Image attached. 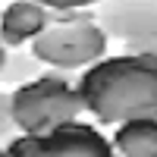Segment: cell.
I'll return each mask as SVG.
<instances>
[{
  "instance_id": "obj_1",
  "label": "cell",
  "mask_w": 157,
  "mask_h": 157,
  "mask_svg": "<svg viewBox=\"0 0 157 157\" xmlns=\"http://www.w3.org/2000/svg\"><path fill=\"white\" fill-rule=\"evenodd\" d=\"M75 91L85 110L104 126L135 116H157V57L129 50L101 57L85 66Z\"/></svg>"
},
{
  "instance_id": "obj_2",
  "label": "cell",
  "mask_w": 157,
  "mask_h": 157,
  "mask_svg": "<svg viewBox=\"0 0 157 157\" xmlns=\"http://www.w3.org/2000/svg\"><path fill=\"white\" fill-rule=\"evenodd\" d=\"M107 32L98 25L94 13L78 10H50V22L38 32L29 47L32 54L54 69H85L88 63L107 54Z\"/></svg>"
},
{
  "instance_id": "obj_3",
  "label": "cell",
  "mask_w": 157,
  "mask_h": 157,
  "mask_svg": "<svg viewBox=\"0 0 157 157\" xmlns=\"http://www.w3.org/2000/svg\"><path fill=\"white\" fill-rule=\"evenodd\" d=\"M10 110L19 132H47L66 120H78L85 113V104L69 82V69L50 66L44 75L29 78L16 85V91H10Z\"/></svg>"
},
{
  "instance_id": "obj_4",
  "label": "cell",
  "mask_w": 157,
  "mask_h": 157,
  "mask_svg": "<svg viewBox=\"0 0 157 157\" xmlns=\"http://www.w3.org/2000/svg\"><path fill=\"white\" fill-rule=\"evenodd\" d=\"M3 151L10 157H110L113 145L94 126L66 120L47 132H16Z\"/></svg>"
},
{
  "instance_id": "obj_5",
  "label": "cell",
  "mask_w": 157,
  "mask_h": 157,
  "mask_svg": "<svg viewBox=\"0 0 157 157\" xmlns=\"http://www.w3.org/2000/svg\"><path fill=\"white\" fill-rule=\"evenodd\" d=\"M94 19L129 54L157 57V0H98Z\"/></svg>"
},
{
  "instance_id": "obj_6",
  "label": "cell",
  "mask_w": 157,
  "mask_h": 157,
  "mask_svg": "<svg viewBox=\"0 0 157 157\" xmlns=\"http://www.w3.org/2000/svg\"><path fill=\"white\" fill-rule=\"evenodd\" d=\"M50 22V6L38 0H13L0 13V44L3 47H22Z\"/></svg>"
},
{
  "instance_id": "obj_7",
  "label": "cell",
  "mask_w": 157,
  "mask_h": 157,
  "mask_svg": "<svg viewBox=\"0 0 157 157\" xmlns=\"http://www.w3.org/2000/svg\"><path fill=\"white\" fill-rule=\"evenodd\" d=\"M113 151L126 157H157V116H135V120L116 123Z\"/></svg>"
},
{
  "instance_id": "obj_8",
  "label": "cell",
  "mask_w": 157,
  "mask_h": 157,
  "mask_svg": "<svg viewBox=\"0 0 157 157\" xmlns=\"http://www.w3.org/2000/svg\"><path fill=\"white\" fill-rule=\"evenodd\" d=\"M44 72H47V66L32 54V47H25V44L6 50L3 60H0V85H22V82L38 78Z\"/></svg>"
},
{
  "instance_id": "obj_9",
  "label": "cell",
  "mask_w": 157,
  "mask_h": 157,
  "mask_svg": "<svg viewBox=\"0 0 157 157\" xmlns=\"http://www.w3.org/2000/svg\"><path fill=\"white\" fill-rule=\"evenodd\" d=\"M16 132H19V126L10 110V91H0V145H6Z\"/></svg>"
},
{
  "instance_id": "obj_10",
  "label": "cell",
  "mask_w": 157,
  "mask_h": 157,
  "mask_svg": "<svg viewBox=\"0 0 157 157\" xmlns=\"http://www.w3.org/2000/svg\"><path fill=\"white\" fill-rule=\"evenodd\" d=\"M50 10H78V6H88V3H98V0H38Z\"/></svg>"
},
{
  "instance_id": "obj_11",
  "label": "cell",
  "mask_w": 157,
  "mask_h": 157,
  "mask_svg": "<svg viewBox=\"0 0 157 157\" xmlns=\"http://www.w3.org/2000/svg\"><path fill=\"white\" fill-rule=\"evenodd\" d=\"M3 54H6V47H3V44H0V60H3Z\"/></svg>"
}]
</instances>
